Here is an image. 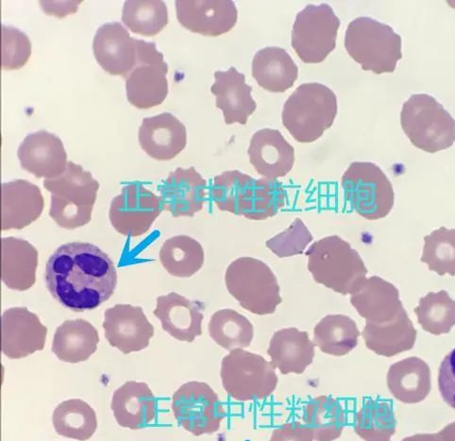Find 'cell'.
Returning a JSON list of instances; mask_svg holds the SVG:
<instances>
[{
  "label": "cell",
  "mask_w": 455,
  "mask_h": 441,
  "mask_svg": "<svg viewBox=\"0 0 455 441\" xmlns=\"http://www.w3.org/2000/svg\"><path fill=\"white\" fill-rule=\"evenodd\" d=\"M52 296L75 312L98 309L114 294L117 271L108 253L85 242L60 246L45 265Z\"/></svg>",
  "instance_id": "cell-1"
},
{
  "label": "cell",
  "mask_w": 455,
  "mask_h": 441,
  "mask_svg": "<svg viewBox=\"0 0 455 441\" xmlns=\"http://www.w3.org/2000/svg\"><path fill=\"white\" fill-rule=\"evenodd\" d=\"M315 283L341 295H354L367 280L368 269L350 243L339 236L317 240L307 251Z\"/></svg>",
  "instance_id": "cell-2"
},
{
  "label": "cell",
  "mask_w": 455,
  "mask_h": 441,
  "mask_svg": "<svg viewBox=\"0 0 455 441\" xmlns=\"http://www.w3.org/2000/svg\"><path fill=\"white\" fill-rule=\"evenodd\" d=\"M338 110V98L331 88L302 84L283 105V124L298 142L313 143L332 126Z\"/></svg>",
  "instance_id": "cell-3"
},
{
  "label": "cell",
  "mask_w": 455,
  "mask_h": 441,
  "mask_svg": "<svg viewBox=\"0 0 455 441\" xmlns=\"http://www.w3.org/2000/svg\"><path fill=\"white\" fill-rule=\"evenodd\" d=\"M52 194L50 217L66 230L78 229L92 219L100 182L81 164L68 162L63 175L44 180Z\"/></svg>",
  "instance_id": "cell-4"
},
{
  "label": "cell",
  "mask_w": 455,
  "mask_h": 441,
  "mask_svg": "<svg viewBox=\"0 0 455 441\" xmlns=\"http://www.w3.org/2000/svg\"><path fill=\"white\" fill-rule=\"evenodd\" d=\"M402 47V37L390 26L371 18H357L346 29L345 49L365 71L393 73Z\"/></svg>",
  "instance_id": "cell-5"
},
{
  "label": "cell",
  "mask_w": 455,
  "mask_h": 441,
  "mask_svg": "<svg viewBox=\"0 0 455 441\" xmlns=\"http://www.w3.org/2000/svg\"><path fill=\"white\" fill-rule=\"evenodd\" d=\"M225 285L242 309L258 315H270L283 301L275 272L262 261L240 257L227 268Z\"/></svg>",
  "instance_id": "cell-6"
},
{
  "label": "cell",
  "mask_w": 455,
  "mask_h": 441,
  "mask_svg": "<svg viewBox=\"0 0 455 441\" xmlns=\"http://www.w3.org/2000/svg\"><path fill=\"white\" fill-rule=\"evenodd\" d=\"M401 124L409 140L429 154L447 149L455 142V120L427 94L413 95L404 102Z\"/></svg>",
  "instance_id": "cell-7"
},
{
  "label": "cell",
  "mask_w": 455,
  "mask_h": 441,
  "mask_svg": "<svg viewBox=\"0 0 455 441\" xmlns=\"http://www.w3.org/2000/svg\"><path fill=\"white\" fill-rule=\"evenodd\" d=\"M275 370L262 356L235 349L222 359L220 377L224 389L235 401L263 400L277 388Z\"/></svg>",
  "instance_id": "cell-8"
},
{
  "label": "cell",
  "mask_w": 455,
  "mask_h": 441,
  "mask_svg": "<svg viewBox=\"0 0 455 441\" xmlns=\"http://www.w3.org/2000/svg\"><path fill=\"white\" fill-rule=\"evenodd\" d=\"M345 200L359 216L369 220L389 215L395 201L393 186L384 172L371 162H355L341 180Z\"/></svg>",
  "instance_id": "cell-9"
},
{
  "label": "cell",
  "mask_w": 455,
  "mask_h": 441,
  "mask_svg": "<svg viewBox=\"0 0 455 441\" xmlns=\"http://www.w3.org/2000/svg\"><path fill=\"white\" fill-rule=\"evenodd\" d=\"M340 24L326 4L307 5L297 14L291 44L303 63L321 64L335 51Z\"/></svg>",
  "instance_id": "cell-10"
},
{
  "label": "cell",
  "mask_w": 455,
  "mask_h": 441,
  "mask_svg": "<svg viewBox=\"0 0 455 441\" xmlns=\"http://www.w3.org/2000/svg\"><path fill=\"white\" fill-rule=\"evenodd\" d=\"M172 406L180 427L196 437L218 432L227 416L219 395L199 381L180 387L173 394Z\"/></svg>",
  "instance_id": "cell-11"
},
{
  "label": "cell",
  "mask_w": 455,
  "mask_h": 441,
  "mask_svg": "<svg viewBox=\"0 0 455 441\" xmlns=\"http://www.w3.org/2000/svg\"><path fill=\"white\" fill-rule=\"evenodd\" d=\"M168 73L169 66L156 44L138 40V64L126 79L129 102L140 110L161 105L169 95Z\"/></svg>",
  "instance_id": "cell-12"
},
{
  "label": "cell",
  "mask_w": 455,
  "mask_h": 441,
  "mask_svg": "<svg viewBox=\"0 0 455 441\" xmlns=\"http://www.w3.org/2000/svg\"><path fill=\"white\" fill-rule=\"evenodd\" d=\"M163 210L159 196L140 182H132L114 197L109 220L118 234L139 237L149 231Z\"/></svg>",
  "instance_id": "cell-13"
},
{
  "label": "cell",
  "mask_w": 455,
  "mask_h": 441,
  "mask_svg": "<svg viewBox=\"0 0 455 441\" xmlns=\"http://www.w3.org/2000/svg\"><path fill=\"white\" fill-rule=\"evenodd\" d=\"M105 339L124 355L143 351L155 337V326L140 307L116 304L104 313Z\"/></svg>",
  "instance_id": "cell-14"
},
{
  "label": "cell",
  "mask_w": 455,
  "mask_h": 441,
  "mask_svg": "<svg viewBox=\"0 0 455 441\" xmlns=\"http://www.w3.org/2000/svg\"><path fill=\"white\" fill-rule=\"evenodd\" d=\"M178 21L194 34L217 37L229 33L238 20L232 0H177Z\"/></svg>",
  "instance_id": "cell-15"
},
{
  "label": "cell",
  "mask_w": 455,
  "mask_h": 441,
  "mask_svg": "<svg viewBox=\"0 0 455 441\" xmlns=\"http://www.w3.org/2000/svg\"><path fill=\"white\" fill-rule=\"evenodd\" d=\"M48 328L26 308H12L2 317V351L10 359H22L43 351Z\"/></svg>",
  "instance_id": "cell-16"
},
{
  "label": "cell",
  "mask_w": 455,
  "mask_h": 441,
  "mask_svg": "<svg viewBox=\"0 0 455 441\" xmlns=\"http://www.w3.org/2000/svg\"><path fill=\"white\" fill-rule=\"evenodd\" d=\"M93 52L99 65L113 76L127 79L138 64V39L118 22L100 26L93 41Z\"/></svg>",
  "instance_id": "cell-17"
},
{
  "label": "cell",
  "mask_w": 455,
  "mask_h": 441,
  "mask_svg": "<svg viewBox=\"0 0 455 441\" xmlns=\"http://www.w3.org/2000/svg\"><path fill=\"white\" fill-rule=\"evenodd\" d=\"M163 208L172 217H194L203 210L207 197V181L196 171L178 169L158 187Z\"/></svg>",
  "instance_id": "cell-18"
},
{
  "label": "cell",
  "mask_w": 455,
  "mask_h": 441,
  "mask_svg": "<svg viewBox=\"0 0 455 441\" xmlns=\"http://www.w3.org/2000/svg\"><path fill=\"white\" fill-rule=\"evenodd\" d=\"M18 157L24 171L44 180L63 175L68 164L62 140L44 130L26 136L18 150Z\"/></svg>",
  "instance_id": "cell-19"
},
{
  "label": "cell",
  "mask_w": 455,
  "mask_h": 441,
  "mask_svg": "<svg viewBox=\"0 0 455 441\" xmlns=\"http://www.w3.org/2000/svg\"><path fill=\"white\" fill-rule=\"evenodd\" d=\"M204 310V303L172 293L157 298L154 314L170 336L191 343L203 334Z\"/></svg>",
  "instance_id": "cell-20"
},
{
  "label": "cell",
  "mask_w": 455,
  "mask_h": 441,
  "mask_svg": "<svg viewBox=\"0 0 455 441\" xmlns=\"http://www.w3.org/2000/svg\"><path fill=\"white\" fill-rule=\"evenodd\" d=\"M139 140L149 157L170 161L186 148L187 128L174 115L163 113L143 119Z\"/></svg>",
  "instance_id": "cell-21"
},
{
  "label": "cell",
  "mask_w": 455,
  "mask_h": 441,
  "mask_svg": "<svg viewBox=\"0 0 455 441\" xmlns=\"http://www.w3.org/2000/svg\"><path fill=\"white\" fill-rule=\"evenodd\" d=\"M248 155L256 172L269 180L286 176L295 164V149L278 130L267 128L256 132Z\"/></svg>",
  "instance_id": "cell-22"
},
{
  "label": "cell",
  "mask_w": 455,
  "mask_h": 441,
  "mask_svg": "<svg viewBox=\"0 0 455 441\" xmlns=\"http://www.w3.org/2000/svg\"><path fill=\"white\" fill-rule=\"evenodd\" d=\"M44 207L40 188L26 180L2 185V230H23L36 221Z\"/></svg>",
  "instance_id": "cell-23"
},
{
  "label": "cell",
  "mask_w": 455,
  "mask_h": 441,
  "mask_svg": "<svg viewBox=\"0 0 455 441\" xmlns=\"http://www.w3.org/2000/svg\"><path fill=\"white\" fill-rule=\"evenodd\" d=\"M215 80L211 92L217 98L216 105L223 112L225 124L246 125L257 104L251 97L252 87L246 84L245 75L232 67L226 71H216Z\"/></svg>",
  "instance_id": "cell-24"
},
{
  "label": "cell",
  "mask_w": 455,
  "mask_h": 441,
  "mask_svg": "<svg viewBox=\"0 0 455 441\" xmlns=\"http://www.w3.org/2000/svg\"><path fill=\"white\" fill-rule=\"evenodd\" d=\"M111 408L121 428L140 430L157 419L158 402L146 383L129 381L113 395Z\"/></svg>",
  "instance_id": "cell-25"
},
{
  "label": "cell",
  "mask_w": 455,
  "mask_h": 441,
  "mask_svg": "<svg viewBox=\"0 0 455 441\" xmlns=\"http://www.w3.org/2000/svg\"><path fill=\"white\" fill-rule=\"evenodd\" d=\"M315 347L307 332L295 327L284 328L273 334L267 355L272 366L282 374H301L314 361Z\"/></svg>",
  "instance_id": "cell-26"
},
{
  "label": "cell",
  "mask_w": 455,
  "mask_h": 441,
  "mask_svg": "<svg viewBox=\"0 0 455 441\" xmlns=\"http://www.w3.org/2000/svg\"><path fill=\"white\" fill-rule=\"evenodd\" d=\"M351 303L363 318L376 325L392 321L404 309L398 288L378 277L367 278Z\"/></svg>",
  "instance_id": "cell-27"
},
{
  "label": "cell",
  "mask_w": 455,
  "mask_h": 441,
  "mask_svg": "<svg viewBox=\"0 0 455 441\" xmlns=\"http://www.w3.org/2000/svg\"><path fill=\"white\" fill-rule=\"evenodd\" d=\"M417 330L403 309L395 318L384 324L367 322L362 333L366 346L373 353L393 357L411 351L417 341Z\"/></svg>",
  "instance_id": "cell-28"
},
{
  "label": "cell",
  "mask_w": 455,
  "mask_h": 441,
  "mask_svg": "<svg viewBox=\"0 0 455 441\" xmlns=\"http://www.w3.org/2000/svg\"><path fill=\"white\" fill-rule=\"evenodd\" d=\"M38 251L27 240L18 237L2 239V279L15 292H27L36 282Z\"/></svg>",
  "instance_id": "cell-29"
},
{
  "label": "cell",
  "mask_w": 455,
  "mask_h": 441,
  "mask_svg": "<svg viewBox=\"0 0 455 441\" xmlns=\"http://www.w3.org/2000/svg\"><path fill=\"white\" fill-rule=\"evenodd\" d=\"M387 380L393 397L403 404L426 400L432 389L429 365L416 357L391 365Z\"/></svg>",
  "instance_id": "cell-30"
},
{
  "label": "cell",
  "mask_w": 455,
  "mask_h": 441,
  "mask_svg": "<svg viewBox=\"0 0 455 441\" xmlns=\"http://www.w3.org/2000/svg\"><path fill=\"white\" fill-rule=\"evenodd\" d=\"M252 76L263 89L271 93H283L297 81L299 68L285 50L268 47L254 55Z\"/></svg>",
  "instance_id": "cell-31"
},
{
  "label": "cell",
  "mask_w": 455,
  "mask_h": 441,
  "mask_svg": "<svg viewBox=\"0 0 455 441\" xmlns=\"http://www.w3.org/2000/svg\"><path fill=\"white\" fill-rule=\"evenodd\" d=\"M99 332L84 318L68 319L60 325L53 337L52 353L66 363L88 360L98 349Z\"/></svg>",
  "instance_id": "cell-32"
},
{
  "label": "cell",
  "mask_w": 455,
  "mask_h": 441,
  "mask_svg": "<svg viewBox=\"0 0 455 441\" xmlns=\"http://www.w3.org/2000/svg\"><path fill=\"white\" fill-rule=\"evenodd\" d=\"M159 258L162 266L172 277L189 278L202 269L205 253L198 240L183 235L165 240Z\"/></svg>",
  "instance_id": "cell-33"
},
{
  "label": "cell",
  "mask_w": 455,
  "mask_h": 441,
  "mask_svg": "<svg viewBox=\"0 0 455 441\" xmlns=\"http://www.w3.org/2000/svg\"><path fill=\"white\" fill-rule=\"evenodd\" d=\"M360 332L354 319L346 315L324 317L314 329V343L323 354L344 357L358 345Z\"/></svg>",
  "instance_id": "cell-34"
},
{
  "label": "cell",
  "mask_w": 455,
  "mask_h": 441,
  "mask_svg": "<svg viewBox=\"0 0 455 441\" xmlns=\"http://www.w3.org/2000/svg\"><path fill=\"white\" fill-rule=\"evenodd\" d=\"M302 421L312 430L315 441H333L342 435L347 415L339 400L322 395L303 408Z\"/></svg>",
  "instance_id": "cell-35"
},
{
  "label": "cell",
  "mask_w": 455,
  "mask_h": 441,
  "mask_svg": "<svg viewBox=\"0 0 455 441\" xmlns=\"http://www.w3.org/2000/svg\"><path fill=\"white\" fill-rule=\"evenodd\" d=\"M52 423L58 435L79 441L94 436L98 429L95 410L81 399L60 403L52 414Z\"/></svg>",
  "instance_id": "cell-36"
},
{
  "label": "cell",
  "mask_w": 455,
  "mask_h": 441,
  "mask_svg": "<svg viewBox=\"0 0 455 441\" xmlns=\"http://www.w3.org/2000/svg\"><path fill=\"white\" fill-rule=\"evenodd\" d=\"M397 421L391 401L368 398L355 419V431L365 441H391Z\"/></svg>",
  "instance_id": "cell-37"
},
{
  "label": "cell",
  "mask_w": 455,
  "mask_h": 441,
  "mask_svg": "<svg viewBox=\"0 0 455 441\" xmlns=\"http://www.w3.org/2000/svg\"><path fill=\"white\" fill-rule=\"evenodd\" d=\"M208 328L211 339L228 351L248 348L254 338V328L249 318L234 309L214 313Z\"/></svg>",
  "instance_id": "cell-38"
},
{
  "label": "cell",
  "mask_w": 455,
  "mask_h": 441,
  "mask_svg": "<svg viewBox=\"0 0 455 441\" xmlns=\"http://www.w3.org/2000/svg\"><path fill=\"white\" fill-rule=\"evenodd\" d=\"M255 179L239 171L225 172L214 179L212 199L224 212L242 216L251 195Z\"/></svg>",
  "instance_id": "cell-39"
},
{
  "label": "cell",
  "mask_w": 455,
  "mask_h": 441,
  "mask_svg": "<svg viewBox=\"0 0 455 441\" xmlns=\"http://www.w3.org/2000/svg\"><path fill=\"white\" fill-rule=\"evenodd\" d=\"M123 21L133 34L154 37L170 22L168 8L161 0H128Z\"/></svg>",
  "instance_id": "cell-40"
},
{
  "label": "cell",
  "mask_w": 455,
  "mask_h": 441,
  "mask_svg": "<svg viewBox=\"0 0 455 441\" xmlns=\"http://www.w3.org/2000/svg\"><path fill=\"white\" fill-rule=\"evenodd\" d=\"M414 312L422 329L434 336L448 333L455 326V301L446 291L420 298Z\"/></svg>",
  "instance_id": "cell-41"
},
{
  "label": "cell",
  "mask_w": 455,
  "mask_h": 441,
  "mask_svg": "<svg viewBox=\"0 0 455 441\" xmlns=\"http://www.w3.org/2000/svg\"><path fill=\"white\" fill-rule=\"evenodd\" d=\"M420 261L438 276L455 277V230L442 227L424 237Z\"/></svg>",
  "instance_id": "cell-42"
},
{
  "label": "cell",
  "mask_w": 455,
  "mask_h": 441,
  "mask_svg": "<svg viewBox=\"0 0 455 441\" xmlns=\"http://www.w3.org/2000/svg\"><path fill=\"white\" fill-rule=\"evenodd\" d=\"M285 200V190L278 180H255L252 199L243 217L251 220L275 217L284 206Z\"/></svg>",
  "instance_id": "cell-43"
},
{
  "label": "cell",
  "mask_w": 455,
  "mask_h": 441,
  "mask_svg": "<svg viewBox=\"0 0 455 441\" xmlns=\"http://www.w3.org/2000/svg\"><path fill=\"white\" fill-rule=\"evenodd\" d=\"M32 55V43L20 29L2 26V68L4 70L22 68Z\"/></svg>",
  "instance_id": "cell-44"
},
{
  "label": "cell",
  "mask_w": 455,
  "mask_h": 441,
  "mask_svg": "<svg viewBox=\"0 0 455 441\" xmlns=\"http://www.w3.org/2000/svg\"><path fill=\"white\" fill-rule=\"evenodd\" d=\"M308 228L300 219H295L287 229L266 242L267 247L280 258L305 253L313 240Z\"/></svg>",
  "instance_id": "cell-45"
},
{
  "label": "cell",
  "mask_w": 455,
  "mask_h": 441,
  "mask_svg": "<svg viewBox=\"0 0 455 441\" xmlns=\"http://www.w3.org/2000/svg\"><path fill=\"white\" fill-rule=\"evenodd\" d=\"M438 388L445 403L455 409V349L445 357L439 367Z\"/></svg>",
  "instance_id": "cell-46"
},
{
  "label": "cell",
  "mask_w": 455,
  "mask_h": 441,
  "mask_svg": "<svg viewBox=\"0 0 455 441\" xmlns=\"http://www.w3.org/2000/svg\"><path fill=\"white\" fill-rule=\"evenodd\" d=\"M269 441H315L312 430L305 423L287 422L272 432Z\"/></svg>",
  "instance_id": "cell-47"
},
{
  "label": "cell",
  "mask_w": 455,
  "mask_h": 441,
  "mask_svg": "<svg viewBox=\"0 0 455 441\" xmlns=\"http://www.w3.org/2000/svg\"><path fill=\"white\" fill-rule=\"evenodd\" d=\"M83 2H40V5L45 14L54 15L59 19H64L68 14L75 13Z\"/></svg>",
  "instance_id": "cell-48"
},
{
  "label": "cell",
  "mask_w": 455,
  "mask_h": 441,
  "mask_svg": "<svg viewBox=\"0 0 455 441\" xmlns=\"http://www.w3.org/2000/svg\"><path fill=\"white\" fill-rule=\"evenodd\" d=\"M441 441H455V421L450 423L441 432L437 433Z\"/></svg>",
  "instance_id": "cell-49"
},
{
  "label": "cell",
  "mask_w": 455,
  "mask_h": 441,
  "mask_svg": "<svg viewBox=\"0 0 455 441\" xmlns=\"http://www.w3.org/2000/svg\"><path fill=\"white\" fill-rule=\"evenodd\" d=\"M402 441H441L436 434H416L411 437H407Z\"/></svg>",
  "instance_id": "cell-50"
}]
</instances>
